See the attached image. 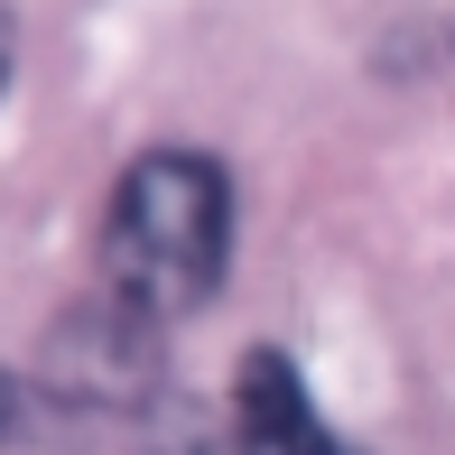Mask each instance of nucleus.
Returning <instances> with one entry per match:
<instances>
[{
	"label": "nucleus",
	"instance_id": "f257e3e1",
	"mask_svg": "<svg viewBox=\"0 0 455 455\" xmlns=\"http://www.w3.org/2000/svg\"><path fill=\"white\" fill-rule=\"evenodd\" d=\"M223 251H233V186L196 149H149L112 186V223H102V279L121 307L149 325L186 316L214 298Z\"/></svg>",
	"mask_w": 455,
	"mask_h": 455
},
{
	"label": "nucleus",
	"instance_id": "f03ea898",
	"mask_svg": "<svg viewBox=\"0 0 455 455\" xmlns=\"http://www.w3.org/2000/svg\"><path fill=\"white\" fill-rule=\"evenodd\" d=\"M149 335L158 325L140 316V307L102 298V307H84V316L56 335L47 381L66 390V400H84V409H131L140 390H149Z\"/></svg>",
	"mask_w": 455,
	"mask_h": 455
},
{
	"label": "nucleus",
	"instance_id": "7ed1b4c3",
	"mask_svg": "<svg viewBox=\"0 0 455 455\" xmlns=\"http://www.w3.org/2000/svg\"><path fill=\"white\" fill-rule=\"evenodd\" d=\"M233 437L242 455H335V437H325L316 400H307L298 363L288 354H251L233 381Z\"/></svg>",
	"mask_w": 455,
	"mask_h": 455
},
{
	"label": "nucleus",
	"instance_id": "20e7f679",
	"mask_svg": "<svg viewBox=\"0 0 455 455\" xmlns=\"http://www.w3.org/2000/svg\"><path fill=\"white\" fill-rule=\"evenodd\" d=\"M149 455H242V437H233V419L168 409V419H158V437H149Z\"/></svg>",
	"mask_w": 455,
	"mask_h": 455
},
{
	"label": "nucleus",
	"instance_id": "39448f33",
	"mask_svg": "<svg viewBox=\"0 0 455 455\" xmlns=\"http://www.w3.org/2000/svg\"><path fill=\"white\" fill-rule=\"evenodd\" d=\"M0 427H10V381H0Z\"/></svg>",
	"mask_w": 455,
	"mask_h": 455
},
{
	"label": "nucleus",
	"instance_id": "423d86ee",
	"mask_svg": "<svg viewBox=\"0 0 455 455\" xmlns=\"http://www.w3.org/2000/svg\"><path fill=\"white\" fill-rule=\"evenodd\" d=\"M0 75H10V56H0Z\"/></svg>",
	"mask_w": 455,
	"mask_h": 455
},
{
	"label": "nucleus",
	"instance_id": "0eeeda50",
	"mask_svg": "<svg viewBox=\"0 0 455 455\" xmlns=\"http://www.w3.org/2000/svg\"><path fill=\"white\" fill-rule=\"evenodd\" d=\"M335 455H354V446H335Z\"/></svg>",
	"mask_w": 455,
	"mask_h": 455
}]
</instances>
